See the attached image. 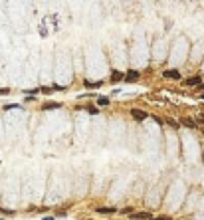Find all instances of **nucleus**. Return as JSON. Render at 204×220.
Returning a JSON list of instances; mask_svg holds the SVG:
<instances>
[{
  "label": "nucleus",
  "instance_id": "obj_9",
  "mask_svg": "<svg viewBox=\"0 0 204 220\" xmlns=\"http://www.w3.org/2000/svg\"><path fill=\"white\" fill-rule=\"evenodd\" d=\"M97 105H101V107L109 105V97H103V95H99V97H97Z\"/></svg>",
  "mask_w": 204,
  "mask_h": 220
},
{
  "label": "nucleus",
  "instance_id": "obj_16",
  "mask_svg": "<svg viewBox=\"0 0 204 220\" xmlns=\"http://www.w3.org/2000/svg\"><path fill=\"white\" fill-rule=\"evenodd\" d=\"M87 111H89L91 115H95V113H97V107H87Z\"/></svg>",
  "mask_w": 204,
  "mask_h": 220
},
{
  "label": "nucleus",
  "instance_id": "obj_7",
  "mask_svg": "<svg viewBox=\"0 0 204 220\" xmlns=\"http://www.w3.org/2000/svg\"><path fill=\"white\" fill-rule=\"evenodd\" d=\"M121 79H125V74H121V71H113L111 81H113V83H117V81H121Z\"/></svg>",
  "mask_w": 204,
  "mask_h": 220
},
{
  "label": "nucleus",
  "instance_id": "obj_10",
  "mask_svg": "<svg viewBox=\"0 0 204 220\" xmlns=\"http://www.w3.org/2000/svg\"><path fill=\"white\" fill-rule=\"evenodd\" d=\"M180 121H182V125H186V127H192V129H194V127H198V125H196L192 119H188V117H186V119H180Z\"/></svg>",
  "mask_w": 204,
  "mask_h": 220
},
{
  "label": "nucleus",
  "instance_id": "obj_6",
  "mask_svg": "<svg viewBox=\"0 0 204 220\" xmlns=\"http://www.w3.org/2000/svg\"><path fill=\"white\" fill-rule=\"evenodd\" d=\"M186 83H188V85H200L202 79H200V76H194V77H190V79H186Z\"/></svg>",
  "mask_w": 204,
  "mask_h": 220
},
{
  "label": "nucleus",
  "instance_id": "obj_13",
  "mask_svg": "<svg viewBox=\"0 0 204 220\" xmlns=\"http://www.w3.org/2000/svg\"><path fill=\"white\" fill-rule=\"evenodd\" d=\"M0 212L2 214H14V210H10V208H0Z\"/></svg>",
  "mask_w": 204,
  "mask_h": 220
},
{
  "label": "nucleus",
  "instance_id": "obj_3",
  "mask_svg": "<svg viewBox=\"0 0 204 220\" xmlns=\"http://www.w3.org/2000/svg\"><path fill=\"white\" fill-rule=\"evenodd\" d=\"M131 218H133V220H149V218H153V216H151L149 212H135Z\"/></svg>",
  "mask_w": 204,
  "mask_h": 220
},
{
  "label": "nucleus",
  "instance_id": "obj_15",
  "mask_svg": "<svg viewBox=\"0 0 204 220\" xmlns=\"http://www.w3.org/2000/svg\"><path fill=\"white\" fill-rule=\"evenodd\" d=\"M38 91H40V89H26V93H28V95H36Z\"/></svg>",
  "mask_w": 204,
  "mask_h": 220
},
{
  "label": "nucleus",
  "instance_id": "obj_17",
  "mask_svg": "<svg viewBox=\"0 0 204 220\" xmlns=\"http://www.w3.org/2000/svg\"><path fill=\"white\" fill-rule=\"evenodd\" d=\"M200 89H204V83H200Z\"/></svg>",
  "mask_w": 204,
  "mask_h": 220
},
{
  "label": "nucleus",
  "instance_id": "obj_5",
  "mask_svg": "<svg viewBox=\"0 0 204 220\" xmlns=\"http://www.w3.org/2000/svg\"><path fill=\"white\" fill-rule=\"evenodd\" d=\"M97 212H99V214H115L117 208H111V206H99Z\"/></svg>",
  "mask_w": 204,
  "mask_h": 220
},
{
  "label": "nucleus",
  "instance_id": "obj_12",
  "mask_svg": "<svg viewBox=\"0 0 204 220\" xmlns=\"http://www.w3.org/2000/svg\"><path fill=\"white\" fill-rule=\"evenodd\" d=\"M22 105H18V103H10V105H4V109H20Z\"/></svg>",
  "mask_w": 204,
  "mask_h": 220
},
{
  "label": "nucleus",
  "instance_id": "obj_11",
  "mask_svg": "<svg viewBox=\"0 0 204 220\" xmlns=\"http://www.w3.org/2000/svg\"><path fill=\"white\" fill-rule=\"evenodd\" d=\"M57 107H62L59 103H46L44 105V109H57Z\"/></svg>",
  "mask_w": 204,
  "mask_h": 220
},
{
  "label": "nucleus",
  "instance_id": "obj_8",
  "mask_svg": "<svg viewBox=\"0 0 204 220\" xmlns=\"http://www.w3.org/2000/svg\"><path fill=\"white\" fill-rule=\"evenodd\" d=\"M101 85H103V81H89V79L85 81V87H89V89H93V87H101Z\"/></svg>",
  "mask_w": 204,
  "mask_h": 220
},
{
  "label": "nucleus",
  "instance_id": "obj_4",
  "mask_svg": "<svg viewBox=\"0 0 204 220\" xmlns=\"http://www.w3.org/2000/svg\"><path fill=\"white\" fill-rule=\"evenodd\" d=\"M125 79H127V81H135V79H139V71H137V69H129L127 76H125Z\"/></svg>",
  "mask_w": 204,
  "mask_h": 220
},
{
  "label": "nucleus",
  "instance_id": "obj_1",
  "mask_svg": "<svg viewBox=\"0 0 204 220\" xmlns=\"http://www.w3.org/2000/svg\"><path fill=\"white\" fill-rule=\"evenodd\" d=\"M163 77H167V79H180V71L178 69H165Z\"/></svg>",
  "mask_w": 204,
  "mask_h": 220
},
{
  "label": "nucleus",
  "instance_id": "obj_14",
  "mask_svg": "<svg viewBox=\"0 0 204 220\" xmlns=\"http://www.w3.org/2000/svg\"><path fill=\"white\" fill-rule=\"evenodd\" d=\"M40 91H42V93H52L54 89H52V87H40Z\"/></svg>",
  "mask_w": 204,
  "mask_h": 220
},
{
  "label": "nucleus",
  "instance_id": "obj_2",
  "mask_svg": "<svg viewBox=\"0 0 204 220\" xmlns=\"http://www.w3.org/2000/svg\"><path fill=\"white\" fill-rule=\"evenodd\" d=\"M131 115L135 117L137 121H143V119H147V113L143 109H131Z\"/></svg>",
  "mask_w": 204,
  "mask_h": 220
}]
</instances>
